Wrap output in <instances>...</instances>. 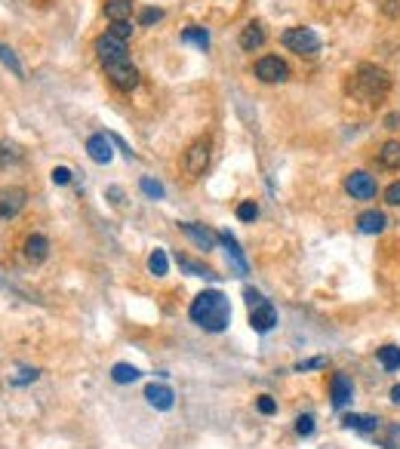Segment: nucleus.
<instances>
[{"label":"nucleus","mask_w":400,"mask_h":449,"mask_svg":"<svg viewBox=\"0 0 400 449\" xmlns=\"http://www.w3.org/2000/svg\"><path fill=\"white\" fill-rule=\"evenodd\" d=\"M188 314L207 333H225L228 320H231V305L219 290H203L200 295H194Z\"/></svg>","instance_id":"nucleus-1"},{"label":"nucleus","mask_w":400,"mask_h":449,"mask_svg":"<svg viewBox=\"0 0 400 449\" xmlns=\"http://www.w3.org/2000/svg\"><path fill=\"white\" fill-rule=\"evenodd\" d=\"M256 78L262 83H284L289 80V65L277 56H262L256 62Z\"/></svg>","instance_id":"nucleus-7"},{"label":"nucleus","mask_w":400,"mask_h":449,"mask_svg":"<svg viewBox=\"0 0 400 449\" xmlns=\"http://www.w3.org/2000/svg\"><path fill=\"white\" fill-rule=\"evenodd\" d=\"M0 62H4L6 68H10V71H13L19 80L25 78V68H22V62H19V59H16V53H13V49L6 47V44H0Z\"/></svg>","instance_id":"nucleus-26"},{"label":"nucleus","mask_w":400,"mask_h":449,"mask_svg":"<svg viewBox=\"0 0 400 449\" xmlns=\"http://www.w3.org/2000/svg\"><path fill=\"white\" fill-rule=\"evenodd\" d=\"M105 19L108 22H130V13H133V4L130 0H105Z\"/></svg>","instance_id":"nucleus-19"},{"label":"nucleus","mask_w":400,"mask_h":449,"mask_svg":"<svg viewBox=\"0 0 400 449\" xmlns=\"http://www.w3.org/2000/svg\"><path fill=\"white\" fill-rule=\"evenodd\" d=\"M372 437L385 449H400V425H379V431Z\"/></svg>","instance_id":"nucleus-20"},{"label":"nucleus","mask_w":400,"mask_h":449,"mask_svg":"<svg viewBox=\"0 0 400 449\" xmlns=\"http://www.w3.org/2000/svg\"><path fill=\"white\" fill-rule=\"evenodd\" d=\"M49 256V240L44 234H31L28 240H25V259L31 262V265H40V262H47Z\"/></svg>","instance_id":"nucleus-16"},{"label":"nucleus","mask_w":400,"mask_h":449,"mask_svg":"<svg viewBox=\"0 0 400 449\" xmlns=\"http://www.w3.org/2000/svg\"><path fill=\"white\" fill-rule=\"evenodd\" d=\"M139 188L148 194V197H154V200H164V194H166V191H164V185H160L157 179H142V182H139Z\"/></svg>","instance_id":"nucleus-30"},{"label":"nucleus","mask_w":400,"mask_h":449,"mask_svg":"<svg viewBox=\"0 0 400 449\" xmlns=\"http://www.w3.org/2000/svg\"><path fill=\"white\" fill-rule=\"evenodd\" d=\"M385 203H388V207H400V182H394V185H388V188H385Z\"/></svg>","instance_id":"nucleus-38"},{"label":"nucleus","mask_w":400,"mask_h":449,"mask_svg":"<svg viewBox=\"0 0 400 449\" xmlns=\"http://www.w3.org/2000/svg\"><path fill=\"white\" fill-rule=\"evenodd\" d=\"M329 397H333V406H339V410L351 403L354 385H351V379H348L345 372H336V376H333V382H329Z\"/></svg>","instance_id":"nucleus-12"},{"label":"nucleus","mask_w":400,"mask_h":449,"mask_svg":"<svg viewBox=\"0 0 400 449\" xmlns=\"http://www.w3.org/2000/svg\"><path fill=\"white\" fill-rule=\"evenodd\" d=\"M176 262H178V268L185 271V274H191V277H216L212 274V268H207L203 262H198V259H191V256H176Z\"/></svg>","instance_id":"nucleus-21"},{"label":"nucleus","mask_w":400,"mask_h":449,"mask_svg":"<svg viewBox=\"0 0 400 449\" xmlns=\"http://www.w3.org/2000/svg\"><path fill=\"white\" fill-rule=\"evenodd\" d=\"M256 410L262 412V416H274V412H277V403H274V397L262 394L259 400H256Z\"/></svg>","instance_id":"nucleus-33"},{"label":"nucleus","mask_w":400,"mask_h":449,"mask_svg":"<svg viewBox=\"0 0 400 449\" xmlns=\"http://www.w3.org/2000/svg\"><path fill=\"white\" fill-rule=\"evenodd\" d=\"M96 56H99V62L102 65H108V62H123V59H130L126 56V40L121 37H114V34H102V37L96 40Z\"/></svg>","instance_id":"nucleus-9"},{"label":"nucleus","mask_w":400,"mask_h":449,"mask_svg":"<svg viewBox=\"0 0 400 449\" xmlns=\"http://www.w3.org/2000/svg\"><path fill=\"white\" fill-rule=\"evenodd\" d=\"M323 367H327V357H311V360L296 363V372H311V369H323Z\"/></svg>","instance_id":"nucleus-36"},{"label":"nucleus","mask_w":400,"mask_h":449,"mask_svg":"<svg viewBox=\"0 0 400 449\" xmlns=\"http://www.w3.org/2000/svg\"><path fill=\"white\" fill-rule=\"evenodd\" d=\"M385 228H388V219L379 209H367V213L357 216V231L360 234H382Z\"/></svg>","instance_id":"nucleus-14"},{"label":"nucleus","mask_w":400,"mask_h":449,"mask_svg":"<svg viewBox=\"0 0 400 449\" xmlns=\"http://www.w3.org/2000/svg\"><path fill=\"white\" fill-rule=\"evenodd\" d=\"M142 372L135 369V367H130V363H117V367L111 369V379L117 385H130V382H135V379H139Z\"/></svg>","instance_id":"nucleus-25"},{"label":"nucleus","mask_w":400,"mask_h":449,"mask_svg":"<svg viewBox=\"0 0 400 449\" xmlns=\"http://www.w3.org/2000/svg\"><path fill=\"white\" fill-rule=\"evenodd\" d=\"M280 44H284L286 49H293V53H299V56H317L320 37L311 28H286L284 34H280Z\"/></svg>","instance_id":"nucleus-5"},{"label":"nucleus","mask_w":400,"mask_h":449,"mask_svg":"<svg viewBox=\"0 0 400 449\" xmlns=\"http://www.w3.org/2000/svg\"><path fill=\"white\" fill-rule=\"evenodd\" d=\"M391 400H394V403H400V385H394V388H391Z\"/></svg>","instance_id":"nucleus-43"},{"label":"nucleus","mask_w":400,"mask_h":449,"mask_svg":"<svg viewBox=\"0 0 400 449\" xmlns=\"http://www.w3.org/2000/svg\"><path fill=\"white\" fill-rule=\"evenodd\" d=\"M219 240H222L225 247H228V252H231V259L237 262V268H241V274H246V259H243V252H241V247H237L234 237L228 234V231H222V234H219Z\"/></svg>","instance_id":"nucleus-27"},{"label":"nucleus","mask_w":400,"mask_h":449,"mask_svg":"<svg viewBox=\"0 0 400 449\" xmlns=\"http://www.w3.org/2000/svg\"><path fill=\"white\" fill-rule=\"evenodd\" d=\"M311 431H314V416H308V412H305V416L296 419V434H299V437H308Z\"/></svg>","instance_id":"nucleus-34"},{"label":"nucleus","mask_w":400,"mask_h":449,"mask_svg":"<svg viewBox=\"0 0 400 449\" xmlns=\"http://www.w3.org/2000/svg\"><path fill=\"white\" fill-rule=\"evenodd\" d=\"M19 157H22V154H19V151H16L13 145H0V169L10 166V164H16Z\"/></svg>","instance_id":"nucleus-35"},{"label":"nucleus","mask_w":400,"mask_h":449,"mask_svg":"<svg viewBox=\"0 0 400 449\" xmlns=\"http://www.w3.org/2000/svg\"><path fill=\"white\" fill-rule=\"evenodd\" d=\"M148 271L154 277H164L166 271H169V259H166V252L164 250H154L151 252V259H148Z\"/></svg>","instance_id":"nucleus-28"},{"label":"nucleus","mask_w":400,"mask_h":449,"mask_svg":"<svg viewBox=\"0 0 400 449\" xmlns=\"http://www.w3.org/2000/svg\"><path fill=\"white\" fill-rule=\"evenodd\" d=\"M210 157H212V142L210 139L191 142L188 151H185V157H182L185 176H188V179H198V176H203V169L210 166Z\"/></svg>","instance_id":"nucleus-4"},{"label":"nucleus","mask_w":400,"mask_h":449,"mask_svg":"<svg viewBox=\"0 0 400 449\" xmlns=\"http://www.w3.org/2000/svg\"><path fill=\"white\" fill-rule=\"evenodd\" d=\"M111 142H114V145H117V148H121V151H123V154H126V157H133V148H130V145H126V142L121 139V135H111Z\"/></svg>","instance_id":"nucleus-41"},{"label":"nucleus","mask_w":400,"mask_h":449,"mask_svg":"<svg viewBox=\"0 0 400 449\" xmlns=\"http://www.w3.org/2000/svg\"><path fill=\"white\" fill-rule=\"evenodd\" d=\"M348 90H351V96L357 102H363V105H376V102L388 96L391 78H388L385 68H379V65H360L354 71L351 83H348Z\"/></svg>","instance_id":"nucleus-2"},{"label":"nucleus","mask_w":400,"mask_h":449,"mask_svg":"<svg viewBox=\"0 0 400 449\" xmlns=\"http://www.w3.org/2000/svg\"><path fill=\"white\" fill-rule=\"evenodd\" d=\"M145 400H148L154 410H173V403H176V394H173V388H166V385H148L145 388Z\"/></svg>","instance_id":"nucleus-13"},{"label":"nucleus","mask_w":400,"mask_h":449,"mask_svg":"<svg viewBox=\"0 0 400 449\" xmlns=\"http://www.w3.org/2000/svg\"><path fill=\"white\" fill-rule=\"evenodd\" d=\"M345 191L351 194L354 200H372V197H376V191H379V185H376V179H372L370 173L354 169V173L345 179Z\"/></svg>","instance_id":"nucleus-8"},{"label":"nucleus","mask_w":400,"mask_h":449,"mask_svg":"<svg viewBox=\"0 0 400 449\" xmlns=\"http://www.w3.org/2000/svg\"><path fill=\"white\" fill-rule=\"evenodd\" d=\"M37 376H40V369H34V367H22V369H19V372H16V376L10 379V382L22 388V385H31V382H37Z\"/></svg>","instance_id":"nucleus-29"},{"label":"nucleus","mask_w":400,"mask_h":449,"mask_svg":"<svg viewBox=\"0 0 400 449\" xmlns=\"http://www.w3.org/2000/svg\"><path fill=\"white\" fill-rule=\"evenodd\" d=\"M25 203H28V194H25V188H4V191H0V219L19 216L22 209H25Z\"/></svg>","instance_id":"nucleus-10"},{"label":"nucleus","mask_w":400,"mask_h":449,"mask_svg":"<svg viewBox=\"0 0 400 449\" xmlns=\"http://www.w3.org/2000/svg\"><path fill=\"white\" fill-rule=\"evenodd\" d=\"M182 40H185V44L200 47V49L210 47V34H207V28H200V25H188V28L182 31Z\"/></svg>","instance_id":"nucleus-24"},{"label":"nucleus","mask_w":400,"mask_h":449,"mask_svg":"<svg viewBox=\"0 0 400 449\" xmlns=\"http://www.w3.org/2000/svg\"><path fill=\"white\" fill-rule=\"evenodd\" d=\"M397 123H400V114H388V117H385V126H388V130H397Z\"/></svg>","instance_id":"nucleus-42"},{"label":"nucleus","mask_w":400,"mask_h":449,"mask_svg":"<svg viewBox=\"0 0 400 449\" xmlns=\"http://www.w3.org/2000/svg\"><path fill=\"white\" fill-rule=\"evenodd\" d=\"M178 228H182V231L188 234L200 250H216V240H219V237L212 234L210 228H200V225H194V222H178Z\"/></svg>","instance_id":"nucleus-17"},{"label":"nucleus","mask_w":400,"mask_h":449,"mask_svg":"<svg viewBox=\"0 0 400 449\" xmlns=\"http://www.w3.org/2000/svg\"><path fill=\"white\" fill-rule=\"evenodd\" d=\"M87 154L90 160H96V164H111L114 151H111V139H108L105 133H96L87 139Z\"/></svg>","instance_id":"nucleus-11"},{"label":"nucleus","mask_w":400,"mask_h":449,"mask_svg":"<svg viewBox=\"0 0 400 449\" xmlns=\"http://www.w3.org/2000/svg\"><path fill=\"white\" fill-rule=\"evenodd\" d=\"M53 182L56 185H68V182H71V169H68V166H56L53 169Z\"/></svg>","instance_id":"nucleus-39"},{"label":"nucleus","mask_w":400,"mask_h":449,"mask_svg":"<svg viewBox=\"0 0 400 449\" xmlns=\"http://www.w3.org/2000/svg\"><path fill=\"white\" fill-rule=\"evenodd\" d=\"M382 425V419L376 416H360V412H348V416H342V428L345 431H363V434H376Z\"/></svg>","instance_id":"nucleus-15"},{"label":"nucleus","mask_w":400,"mask_h":449,"mask_svg":"<svg viewBox=\"0 0 400 449\" xmlns=\"http://www.w3.org/2000/svg\"><path fill=\"white\" fill-rule=\"evenodd\" d=\"M382 13H385V16H391V19H394V16L400 13V10H397V0H382Z\"/></svg>","instance_id":"nucleus-40"},{"label":"nucleus","mask_w":400,"mask_h":449,"mask_svg":"<svg viewBox=\"0 0 400 449\" xmlns=\"http://www.w3.org/2000/svg\"><path fill=\"white\" fill-rule=\"evenodd\" d=\"M379 164L388 166V169H397V166H400V142H397V139H391V142H385V145H382Z\"/></svg>","instance_id":"nucleus-22"},{"label":"nucleus","mask_w":400,"mask_h":449,"mask_svg":"<svg viewBox=\"0 0 400 449\" xmlns=\"http://www.w3.org/2000/svg\"><path fill=\"white\" fill-rule=\"evenodd\" d=\"M160 19H164V10H157V6H154V10L148 6V10L139 13V25H154V22H160Z\"/></svg>","instance_id":"nucleus-37"},{"label":"nucleus","mask_w":400,"mask_h":449,"mask_svg":"<svg viewBox=\"0 0 400 449\" xmlns=\"http://www.w3.org/2000/svg\"><path fill=\"white\" fill-rule=\"evenodd\" d=\"M108 34H114V37H121V40H130L133 37V22H111Z\"/></svg>","instance_id":"nucleus-32"},{"label":"nucleus","mask_w":400,"mask_h":449,"mask_svg":"<svg viewBox=\"0 0 400 449\" xmlns=\"http://www.w3.org/2000/svg\"><path fill=\"white\" fill-rule=\"evenodd\" d=\"M256 216H259V207L253 200H243L241 207H237V219H241V222H253Z\"/></svg>","instance_id":"nucleus-31"},{"label":"nucleus","mask_w":400,"mask_h":449,"mask_svg":"<svg viewBox=\"0 0 400 449\" xmlns=\"http://www.w3.org/2000/svg\"><path fill=\"white\" fill-rule=\"evenodd\" d=\"M262 44H265V28H262V22H250L241 31V47L253 53V49H259Z\"/></svg>","instance_id":"nucleus-18"},{"label":"nucleus","mask_w":400,"mask_h":449,"mask_svg":"<svg viewBox=\"0 0 400 449\" xmlns=\"http://www.w3.org/2000/svg\"><path fill=\"white\" fill-rule=\"evenodd\" d=\"M243 299H246V305H250V326L256 329V333L274 329V324H277L274 305H271L268 299H262V293H256V290H243Z\"/></svg>","instance_id":"nucleus-3"},{"label":"nucleus","mask_w":400,"mask_h":449,"mask_svg":"<svg viewBox=\"0 0 400 449\" xmlns=\"http://www.w3.org/2000/svg\"><path fill=\"white\" fill-rule=\"evenodd\" d=\"M105 74H108V80H111L117 90H123V92L139 87V68H135L130 59H123V62H108Z\"/></svg>","instance_id":"nucleus-6"},{"label":"nucleus","mask_w":400,"mask_h":449,"mask_svg":"<svg viewBox=\"0 0 400 449\" xmlns=\"http://www.w3.org/2000/svg\"><path fill=\"white\" fill-rule=\"evenodd\" d=\"M376 357H379V363H382V367H385L388 372L400 369V348H397V345H385V348H379Z\"/></svg>","instance_id":"nucleus-23"}]
</instances>
